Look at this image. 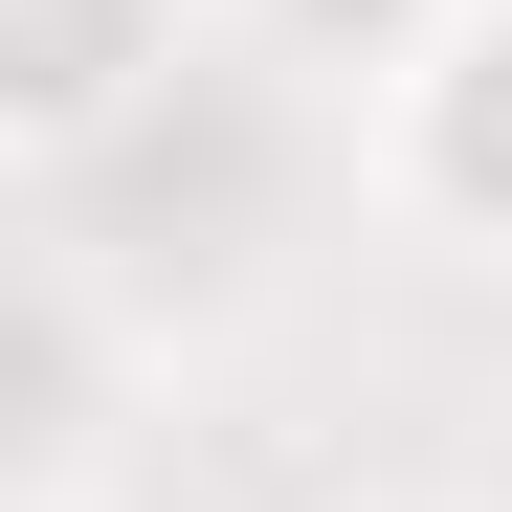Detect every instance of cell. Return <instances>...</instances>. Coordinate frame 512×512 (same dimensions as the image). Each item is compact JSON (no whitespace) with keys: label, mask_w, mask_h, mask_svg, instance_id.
Listing matches in <instances>:
<instances>
[{"label":"cell","mask_w":512,"mask_h":512,"mask_svg":"<svg viewBox=\"0 0 512 512\" xmlns=\"http://www.w3.org/2000/svg\"><path fill=\"white\" fill-rule=\"evenodd\" d=\"M357 179H379V223H401V245L512 268V0H468V23L357 112Z\"/></svg>","instance_id":"cell-1"},{"label":"cell","mask_w":512,"mask_h":512,"mask_svg":"<svg viewBox=\"0 0 512 512\" xmlns=\"http://www.w3.org/2000/svg\"><path fill=\"white\" fill-rule=\"evenodd\" d=\"M201 23L223 0H0V156L23 179H90L112 134H156L201 90Z\"/></svg>","instance_id":"cell-2"},{"label":"cell","mask_w":512,"mask_h":512,"mask_svg":"<svg viewBox=\"0 0 512 512\" xmlns=\"http://www.w3.org/2000/svg\"><path fill=\"white\" fill-rule=\"evenodd\" d=\"M446 23H468V0H223V45L268 67V90H312V112H379Z\"/></svg>","instance_id":"cell-3"},{"label":"cell","mask_w":512,"mask_h":512,"mask_svg":"<svg viewBox=\"0 0 512 512\" xmlns=\"http://www.w3.org/2000/svg\"><path fill=\"white\" fill-rule=\"evenodd\" d=\"M379 512H468V490H379Z\"/></svg>","instance_id":"cell-4"}]
</instances>
